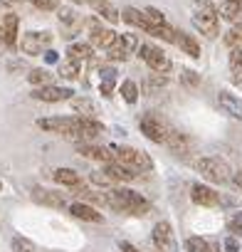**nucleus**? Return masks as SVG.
I'll return each instance as SVG.
<instances>
[{
  "label": "nucleus",
  "mask_w": 242,
  "mask_h": 252,
  "mask_svg": "<svg viewBox=\"0 0 242 252\" xmlns=\"http://www.w3.org/2000/svg\"><path fill=\"white\" fill-rule=\"evenodd\" d=\"M10 250H13V252H37L35 242L28 240V237H23V235H18V237L10 240Z\"/></svg>",
  "instance_id": "29"
},
{
  "label": "nucleus",
  "mask_w": 242,
  "mask_h": 252,
  "mask_svg": "<svg viewBox=\"0 0 242 252\" xmlns=\"http://www.w3.org/2000/svg\"><path fill=\"white\" fill-rule=\"evenodd\" d=\"M121 37H124V42H126V47H129L131 52H136V50L141 47L139 37H136V35H131V32H124V35H121Z\"/></svg>",
  "instance_id": "44"
},
{
  "label": "nucleus",
  "mask_w": 242,
  "mask_h": 252,
  "mask_svg": "<svg viewBox=\"0 0 242 252\" xmlns=\"http://www.w3.org/2000/svg\"><path fill=\"white\" fill-rule=\"evenodd\" d=\"M181 82H183L185 87H198V84H200V74L193 72V69H183V72H181Z\"/></svg>",
  "instance_id": "36"
},
{
  "label": "nucleus",
  "mask_w": 242,
  "mask_h": 252,
  "mask_svg": "<svg viewBox=\"0 0 242 252\" xmlns=\"http://www.w3.org/2000/svg\"><path fill=\"white\" fill-rule=\"evenodd\" d=\"M185 250L188 252H210V242H205L203 237H188L185 240Z\"/></svg>",
  "instance_id": "34"
},
{
  "label": "nucleus",
  "mask_w": 242,
  "mask_h": 252,
  "mask_svg": "<svg viewBox=\"0 0 242 252\" xmlns=\"http://www.w3.org/2000/svg\"><path fill=\"white\" fill-rule=\"evenodd\" d=\"M227 227H230V232H235V235H242V210H240V213H235V215L230 218Z\"/></svg>",
  "instance_id": "42"
},
{
  "label": "nucleus",
  "mask_w": 242,
  "mask_h": 252,
  "mask_svg": "<svg viewBox=\"0 0 242 252\" xmlns=\"http://www.w3.org/2000/svg\"><path fill=\"white\" fill-rule=\"evenodd\" d=\"M74 195H77L79 200H89V203H96V205H109L106 193H94V190H89V188H77Z\"/></svg>",
  "instance_id": "25"
},
{
  "label": "nucleus",
  "mask_w": 242,
  "mask_h": 252,
  "mask_svg": "<svg viewBox=\"0 0 242 252\" xmlns=\"http://www.w3.org/2000/svg\"><path fill=\"white\" fill-rule=\"evenodd\" d=\"M106 173H109L114 181H121V183H129V181L136 178V168L124 166V163H119V161H111V163L106 166Z\"/></svg>",
  "instance_id": "17"
},
{
  "label": "nucleus",
  "mask_w": 242,
  "mask_h": 252,
  "mask_svg": "<svg viewBox=\"0 0 242 252\" xmlns=\"http://www.w3.org/2000/svg\"><path fill=\"white\" fill-rule=\"evenodd\" d=\"M60 77H62V79H77V77H79V62H74V60L62 62V64H60Z\"/></svg>",
  "instance_id": "31"
},
{
  "label": "nucleus",
  "mask_w": 242,
  "mask_h": 252,
  "mask_svg": "<svg viewBox=\"0 0 242 252\" xmlns=\"http://www.w3.org/2000/svg\"><path fill=\"white\" fill-rule=\"evenodd\" d=\"M176 45L185 52V55H190L193 60H198L200 57V45H198V40L193 37V35H185V32H178V37H176Z\"/></svg>",
  "instance_id": "19"
},
{
  "label": "nucleus",
  "mask_w": 242,
  "mask_h": 252,
  "mask_svg": "<svg viewBox=\"0 0 242 252\" xmlns=\"http://www.w3.org/2000/svg\"><path fill=\"white\" fill-rule=\"evenodd\" d=\"M72 94H74L72 89H67V87H52V84H45V87H37V89L30 92L32 99H37V101H50V104L72 99Z\"/></svg>",
  "instance_id": "8"
},
{
  "label": "nucleus",
  "mask_w": 242,
  "mask_h": 252,
  "mask_svg": "<svg viewBox=\"0 0 242 252\" xmlns=\"http://www.w3.org/2000/svg\"><path fill=\"white\" fill-rule=\"evenodd\" d=\"M121 96H124L129 104H136V99H139V87H136V82H131V79L121 82Z\"/></svg>",
  "instance_id": "30"
},
{
  "label": "nucleus",
  "mask_w": 242,
  "mask_h": 252,
  "mask_svg": "<svg viewBox=\"0 0 242 252\" xmlns=\"http://www.w3.org/2000/svg\"><path fill=\"white\" fill-rule=\"evenodd\" d=\"M166 77H161V72H156V74H151L149 77V82H146V89L149 92H153V89H161V87H166Z\"/></svg>",
  "instance_id": "38"
},
{
  "label": "nucleus",
  "mask_w": 242,
  "mask_h": 252,
  "mask_svg": "<svg viewBox=\"0 0 242 252\" xmlns=\"http://www.w3.org/2000/svg\"><path fill=\"white\" fill-rule=\"evenodd\" d=\"M237 3H242V0H237Z\"/></svg>",
  "instance_id": "54"
},
{
  "label": "nucleus",
  "mask_w": 242,
  "mask_h": 252,
  "mask_svg": "<svg viewBox=\"0 0 242 252\" xmlns=\"http://www.w3.org/2000/svg\"><path fill=\"white\" fill-rule=\"evenodd\" d=\"M18 25H20V18L15 13H8L0 20V35H3V42L10 47H15V42H18Z\"/></svg>",
  "instance_id": "12"
},
{
  "label": "nucleus",
  "mask_w": 242,
  "mask_h": 252,
  "mask_svg": "<svg viewBox=\"0 0 242 252\" xmlns=\"http://www.w3.org/2000/svg\"><path fill=\"white\" fill-rule=\"evenodd\" d=\"M91 183H96V186H104V188H106V186H111V183H114V178H111L106 171H104V173H101V171H96V173H91Z\"/></svg>",
  "instance_id": "41"
},
{
  "label": "nucleus",
  "mask_w": 242,
  "mask_h": 252,
  "mask_svg": "<svg viewBox=\"0 0 242 252\" xmlns=\"http://www.w3.org/2000/svg\"><path fill=\"white\" fill-rule=\"evenodd\" d=\"M217 104H220L230 116H235V119H240V121H242V99H237L235 94H230V92H225V89H222V92L217 94Z\"/></svg>",
  "instance_id": "16"
},
{
  "label": "nucleus",
  "mask_w": 242,
  "mask_h": 252,
  "mask_svg": "<svg viewBox=\"0 0 242 252\" xmlns=\"http://www.w3.org/2000/svg\"><path fill=\"white\" fill-rule=\"evenodd\" d=\"M230 69H232V79L242 82V47H235L230 52Z\"/></svg>",
  "instance_id": "26"
},
{
  "label": "nucleus",
  "mask_w": 242,
  "mask_h": 252,
  "mask_svg": "<svg viewBox=\"0 0 242 252\" xmlns=\"http://www.w3.org/2000/svg\"><path fill=\"white\" fill-rule=\"evenodd\" d=\"M153 245H156L161 252H176V250H178L171 222L161 220V222H156V225H153Z\"/></svg>",
  "instance_id": "6"
},
{
  "label": "nucleus",
  "mask_w": 242,
  "mask_h": 252,
  "mask_svg": "<svg viewBox=\"0 0 242 252\" xmlns=\"http://www.w3.org/2000/svg\"><path fill=\"white\" fill-rule=\"evenodd\" d=\"M87 25H89V35H91V45H94V47H104V50H109V47L116 42V37H119L114 30H101L96 20H89Z\"/></svg>",
  "instance_id": "10"
},
{
  "label": "nucleus",
  "mask_w": 242,
  "mask_h": 252,
  "mask_svg": "<svg viewBox=\"0 0 242 252\" xmlns=\"http://www.w3.org/2000/svg\"><path fill=\"white\" fill-rule=\"evenodd\" d=\"M0 42H3V35H0Z\"/></svg>",
  "instance_id": "53"
},
{
  "label": "nucleus",
  "mask_w": 242,
  "mask_h": 252,
  "mask_svg": "<svg viewBox=\"0 0 242 252\" xmlns=\"http://www.w3.org/2000/svg\"><path fill=\"white\" fill-rule=\"evenodd\" d=\"M37 10H60V0H32Z\"/></svg>",
  "instance_id": "40"
},
{
  "label": "nucleus",
  "mask_w": 242,
  "mask_h": 252,
  "mask_svg": "<svg viewBox=\"0 0 242 252\" xmlns=\"http://www.w3.org/2000/svg\"><path fill=\"white\" fill-rule=\"evenodd\" d=\"M225 252H240V242L235 237H227L225 240Z\"/></svg>",
  "instance_id": "46"
},
{
  "label": "nucleus",
  "mask_w": 242,
  "mask_h": 252,
  "mask_svg": "<svg viewBox=\"0 0 242 252\" xmlns=\"http://www.w3.org/2000/svg\"><path fill=\"white\" fill-rule=\"evenodd\" d=\"M69 213H72L74 218H79V220H87V222H104V215L96 213V210H94L91 205H87L84 200L72 203V205H69Z\"/></svg>",
  "instance_id": "15"
},
{
  "label": "nucleus",
  "mask_w": 242,
  "mask_h": 252,
  "mask_svg": "<svg viewBox=\"0 0 242 252\" xmlns=\"http://www.w3.org/2000/svg\"><path fill=\"white\" fill-rule=\"evenodd\" d=\"M50 42H52V32H25L20 40V50L23 55L37 57L42 52V45H50Z\"/></svg>",
  "instance_id": "7"
},
{
  "label": "nucleus",
  "mask_w": 242,
  "mask_h": 252,
  "mask_svg": "<svg viewBox=\"0 0 242 252\" xmlns=\"http://www.w3.org/2000/svg\"><path fill=\"white\" fill-rule=\"evenodd\" d=\"M139 129H141V134L144 136H149L151 141H156V144H166L168 141V136H171V124L158 114V111H146V114H141L139 116Z\"/></svg>",
  "instance_id": "2"
},
{
  "label": "nucleus",
  "mask_w": 242,
  "mask_h": 252,
  "mask_svg": "<svg viewBox=\"0 0 242 252\" xmlns=\"http://www.w3.org/2000/svg\"><path fill=\"white\" fill-rule=\"evenodd\" d=\"M104 134V124L96 121L94 116H79L77 119V141H89Z\"/></svg>",
  "instance_id": "9"
},
{
  "label": "nucleus",
  "mask_w": 242,
  "mask_h": 252,
  "mask_svg": "<svg viewBox=\"0 0 242 252\" xmlns=\"http://www.w3.org/2000/svg\"><path fill=\"white\" fill-rule=\"evenodd\" d=\"M32 198H35L37 203L47 205V208H64V205H67L64 195L57 193V190H50V188H35V190H32Z\"/></svg>",
  "instance_id": "13"
},
{
  "label": "nucleus",
  "mask_w": 242,
  "mask_h": 252,
  "mask_svg": "<svg viewBox=\"0 0 242 252\" xmlns=\"http://www.w3.org/2000/svg\"><path fill=\"white\" fill-rule=\"evenodd\" d=\"M193 25L205 35V37H217L220 35V20L215 8L208 0H198L195 3V13H193Z\"/></svg>",
  "instance_id": "3"
},
{
  "label": "nucleus",
  "mask_w": 242,
  "mask_h": 252,
  "mask_svg": "<svg viewBox=\"0 0 242 252\" xmlns=\"http://www.w3.org/2000/svg\"><path fill=\"white\" fill-rule=\"evenodd\" d=\"M25 64H23V60H13V62H8V72H18V69H23Z\"/></svg>",
  "instance_id": "49"
},
{
  "label": "nucleus",
  "mask_w": 242,
  "mask_h": 252,
  "mask_svg": "<svg viewBox=\"0 0 242 252\" xmlns=\"http://www.w3.org/2000/svg\"><path fill=\"white\" fill-rule=\"evenodd\" d=\"M72 109H74L77 114H82V116H94V114H96V109H94V101H91V99H87V96L72 99Z\"/></svg>",
  "instance_id": "28"
},
{
  "label": "nucleus",
  "mask_w": 242,
  "mask_h": 252,
  "mask_svg": "<svg viewBox=\"0 0 242 252\" xmlns=\"http://www.w3.org/2000/svg\"><path fill=\"white\" fill-rule=\"evenodd\" d=\"M101 79H116V69L114 67H101Z\"/></svg>",
  "instance_id": "47"
},
{
  "label": "nucleus",
  "mask_w": 242,
  "mask_h": 252,
  "mask_svg": "<svg viewBox=\"0 0 242 252\" xmlns=\"http://www.w3.org/2000/svg\"><path fill=\"white\" fill-rule=\"evenodd\" d=\"M91 57V45H82V42H74L72 47H69V60H74V62H84V60H89Z\"/></svg>",
  "instance_id": "27"
},
{
  "label": "nucleus",
  "mask_w": 242,
  "mask_h": 252,
  "mask_svg": "<svg viewBox=\"0 0 242 252\" xmlns=\"http://www.w3.org/2000/svg\"><path fill=\"white\" fill-rule=\"evenodd\" d=\"M57 18H60V25H67V23L79 20V18L74 15V10H72V8H60V10H57Z\"/></svg>",
  "instance_id": "39"
},
{
  "label": "nucleus",
  "mask_w": 242,
  "mask_h": 252,
  "mask_svg": "<svg viewBox=\"0 0 242 252\" xmlns=\"http://www.w3.org/2000/svg\"><path fill=\"white\" fill-rule=\"evenodd\" d=\"M144 13H146V18H149L151 25H156V28H158V25H168V23H166V15H163L158 8H146Z\"/></svg>",
  "instance_id": "35"
},
{
  "label": "nucleus",
  "mask_w": 242,
  "mask_h": 252,
  "mask_svg": "<svg viewBox=\"0 0 242 252\" xmlns=\"http://www.w3.org/2000/svg\"><path fill=\"white\" fill-rule=\"evenodd\" d=\"M166 146H168L173 154H178V156H181V154H185V151L190 149V139H188L185 134H181V131H176V129H173V131H171V136H168V141H166Z\"/></svg>",
  "instance_id": "21"
},
{
  "label": "nucleus",
  "mask_w": 242,
  "mask_h": 252,
  "mask_svg": "<svg viewBox=\"0 0 242 252\" xmlns=\"http://www.w3.org/2000/svg\"><path fill=\"white\" fill-rule=\"evenodd\" d=\"M55 181H57L60 186L77 188V186H79V173L72 171V168H57V171H55Z\"/></svg>",
  "instance_id": "24"
},
{
  "label": "nucleus",
  "mask_w": 242,
  "mask_h": 252,
  "mask_svg": "<svg viewBox=\"0 0 242 252\" xmlns=\"http://www.w3.org/2000/svg\"><path fill=\"white\" fill-rule=\"evenodd\" d=\"M94 10L104 18V20H109L111 25H116L119 20H121V15H119V10L109 3V0H94Z\"/></svg>",
  "instance_id": "22"
},
{
  "label": "nucleus",
  "mask_w": 242,
  "mask_h": 252,
  "mask_svg": "<svg viewBox=\"0 0 242 252\" xmlns=\"http://www.w3.org/2000/svg\"><path fill=\"white\" fill-rule=\"evenodd\" d=\"M220 15L227 20V23H242V3H237V0H225V3L220 5Z\"/></svg>",
  "instance_id": "18"
},
{
  "label": "nucleus",
  "mask_w": 242,
  "mask_h": 252,
  "mask_svg": "<svg viewBox=\"0 0 242 252\" xmlns=\"http://www.w3.org/2000/svg\"><path fill=\"white\" fill-rule=\"evenodd\" d=\"M114 84H116V79H101V82H99V92H101V96H111Z\"/></svg>",
  "instance_id": "45"
},
{
  "label": "nucleus",
  "mask_w": 242,
  "mask_h": 252,
  "mask_svg": "<svg viewBox=\"0 0 242 252\" xmlns=\"http://www.w3.org/2000/svg\"><path fill=\"white\" fill-rule=\"evenodd\" d=\"M225 42L227 45H235V42H242V23H237L230 32H227V37H225Z\"/></svg>",
  "instance_id": "43"
},
{
  "label": "nucleus",
  "mask_w": 242,
  "mask_h": 252,
  "mask_svg": "<svg viewBox=\"0 0 242 252\" xmlns=\"http://www.w3.org/2000/svg\"><path fill=\"white\" fill-rule=\"evenodd\" d=\"M82 30V20H74V23H67V25H62V37H67V40H72L77 32Z\"/></svg>",
  "instance_id": "37"
},
{
  "label": "nucleus",
  "mask_w": 242,
  "mask_h": 252,
  "mask_svg": "<svg viewBox=\"0 0 242 252\" xmlns=\"http://www.w3.org/2000/svg\"><path fill=\"white\" fill-rule=\"evenodd\" d=\"M28 79H30V84H35V87H45V84H50L52 74H50L47 69H32V72L28 74Z\"/></svg>",
  "instance_id": "32"
},
{
  "label": "nucleus",
  "mask_w": 242,
  "mask_h": 252,
  "mask_svg": "<svg viewBox=\"0 0 242 252\" xmlns=\"http://www.w3.org/2000/svg\"><path fill=\"white\" fill-rule=\"evenodd\" d=\"M190 198H193V203H198V205H203V208H212V205L220 203V195H217L210 186H200V183H195V186L190 188Z\"/></svg>",
  "instance_id": "11"
},
{
  "label": "nucleus",
  "mask_w": 242,
  "mask_h": 252,
  "mask_svg": "<svg viewBox=\"0 0 242 252\" xmlns=\"http://www.w3.org/2000/svg\"><path fill=\"white\" fill-rule=\"evenodd\" d=\"M106 200L114 210H124V213H131V215H149L151 205L146 198H141L136 190H129V188H111L106 193Z\"/></svg>",
  "instance_id": "1"
},
{
  "label": "nucleus",
  "mask_w": 242,
  "mask_h": 252,
  "mask_svg": "<svg viewBox=\"0 0 242 252\" xmlns=\"http://www.w3.org/2000/svg\"><path fill=\"white\" fill-rule=\"evenodd\" d=\"M235 183H237V186H240V190H242V171L235 176Z\"/></svg>",
  "instance_id": "51"
},
{
  "label": "nucleus",
  "mask_w": 242,
  "mask_h": 252,
  "mask_svg": "<svg viewBox=\"0 0 242 252\" xmlns=\"http://www.w3.org/2000/svg\"><path fill=\"white\" fill-rule=\"evenodd\" d=\"M195 168L203 178H208L210 183H230L232 178V171L230 166L222 161V158H215V156H205V158H198L195 161Z\"/></svg>",
  "instance_id": "4"
},
{
  "label": "nucleus",
  "mask_w": 242,
  "mask_h": 252,
  "mask_svg": "<svg viewBox=\"0 0 242 252\" xmlns=\"http://www.w3.org/2000/svg\"><path fill=\"white\" fill-rule=\"evenodd\" d=\"M72 3H77V5H94V0H72Z\"/></svg>",
  "instance_id": "50"
},
{
  "label": "nucleus",
  "mask_w": 242,
  "mask_h": 252,
  "mask_svg": "<svg viewBox=\"0 0 242 252\" xmlns=\"http://www.w3.org/2000/svg\"><path fill=\"white\" fill-rule=\"evenodd\" d=\"M134 168L136 171H153V161L146 151H139L136 149V158H134Z\"/></svg>",
  "instance_id": "33"
},
{
  "label": "nucleus",
  "mask_w": 242,
  "mask_h": 252,
  "mask_svg": "<svg viewBox=\"0 0 242 252\" xmlns=\"http://www.w3.org/2000/svg\"><path fill=\"white\" fill-rule=\"evenodd\" d=\"M77 149H79L82 156L94 158V161H111L114 158V154H109L111 149H101V146H91V144H79Z\"/></svg>",
  "instance_id": "20"
},
{
  "label": "nucleus",
  "mask_w": 242,
  "mask_h": 252,
  "mask_svg": "<svg viewBox=\"0 0 242 252\" xmlns=\"http://www.w3.org/2000/svg\"><path fill=\"white\" fill-rule=\"evenodd\" d=\"M0 190H3V181H0Z\"/></svg>",
  "instance_id": "52"
},
{
  "label": "nucleus",
  "mask_w": 242,
  "mask_h": 252,
  "mask_svg": "<svg viewBox=\"0 0 242 252\" xmlns=\"http://www.w3.org/2000/svg\"><path fill=\"white\" fill-rule=\"evenodd\" d=\"M129 55H131V50L126 47V42H124V37H116V42L106 50V57L109 60H114V62H124V60H129Z\"/></svg>",
  "instance_id": "23"
},
{
  "label": "nucleus",
  "mask_w": 242,
  "mask_h": 252,
  "mask_svg": "<svg viewBox=\"0 0 242 252\" xmlns=\"http://www.w3.org/2000/svg\"><path fill=\"white\" fill-rule=\"evenodd\" d=\"M139 55H141V60H144L153 72H161V74L171 72V60H168V55L161 52L158 47H153V45H141V47H139Z\"/></svg>",
  "instance_id": "5"
},
{
  "label": "nucleus",
  "mask_w": 242,
  "mask_h": 252,
  "mask_svg": "<svg viewBox=\"0 0 242 252\" xmlns=\"http://www.w3.org/2000/svg\"><path fill=\"white\" fill-rule=\"evenodd\" d=\"M57 60H60V57H57L55 50H47V52H45V62H47V64H57Z\"/></svg>",
  "instance_id": "48"
},
{
  "label": "nucleus",
  "mask_w": 242,
  "mask_h": 252,
  "mask_svg": "<svg viewBox=\"0 0 242 252\" xmlns=\"http://www.w3.org/2000/svg\"><path fill=\"white\" fill-rule=\"evenodd\" d=\"M121 20L124 23H129V25H136V28H141L144 32H153V28L156 25H151L149 23V18H146V13H141V10H136V8H124L121 10Z\"/></svg>",
  "instance_id": "14"
}]
</instances>
